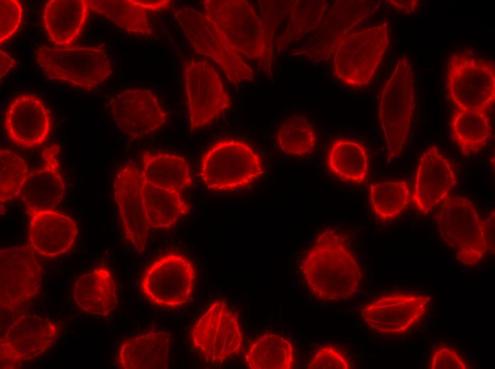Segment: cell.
<instances>
[{
	"instance_id": "60d3db41",
	"label": "cell",
	"mask_w": 495,
	"mask_h": 369,
	"mask_svg": "<svg viewBox=\"0 0 495 369\" xmlns=\"http://www.w3.org/2000/svg\"><path fill=\"white\" fill-rule=\"evenodd\" d=\"M137 3L142 7L147 12L148 11H159L168 8L171 4V1L161 0V1H144L136 0Z\"/></svg>"
},
{
	"instance_id": "d6a6232c",
	"label": "cell",
	"mask_w": 495,
	"mask_h": 369,
	"mask_svg": "<svg viewBox=\"0 0 495 369\" xmlns=\"http://www.w3.org/2000/svg\"><path fill=\"white\" fill-rule=\"evenodd\" d=\"M410 187L405 180H385L369 185V202L376 216L387 221L398 217L408 206Z\"/></svg>"
},
{
	"instance_id": "52a82bcc",
	"label": "cell",
	"mask_w": 495,
	"mask_h": 369,
	"mask_svg": "<svg viewBox=\"0 0 495 369\" xmlns=\"http://www.w3.org/2000/svg\"><path fill=\"white\" fill-rule=\"evenodd\" d=\"M174 16L193 50L215 62L235 85L252 81L253 69L228 44L213 21L191 6H181Z\"/></svg>"
},
{
	"instance_id": "ffe728a7",
	"label": "cell",
	"mask_w": 495,
	"mask_h": 369,
	"mask_svg": "<svg viewBox=\"0 0 495 369\" xmlns=\"http://www.w3.org/2000/svg\"><path fill=\"white\" fill-rule=\"evenodd\" d=\"M52 126L49 109L33 94L14 98L5 114L4 126L11 142L23 148H33L46 141Z\"/></svg>"
},
{
	"instance_id": "f1b7e54d",
	"label": "cell",
	"mask_w": 495,
	"mask_h": 369,
	"mask_svg": "<svg viewBox=\"0 0 495 369\" xmlns=\"http://www.w3.org/2000/svg\"><path fill=\"white\" fill-rule=\"evenodd\" d=\"M450 131L463 155L477 154L487 145L491 136L488 111L456 109L451 116Z\"/></svg>"
},
{
	"instance_id": "4fadbf2b",
	"label": "cell",
	"mask_w": 495,
	"mask_h": 369,
	"mask_svg": "<svg viewBox=\"0 0 495 369\" xmlns=\"http://www.w3.org/2000/svg\"><path fill=\"white\" fill-rule=\"evenodd\" d=\"M380 1L339 0L329 6L320 23L304 45L292 53L316 62L332 57L339 41L358 23L373 15Z\"/></svg>"
},
{
	"instance_id": "7402d4cb",
	"label": "cell",
	"mask_w": 495,
	"mask_h": 369,
	"mask_svg": "<svg viewBox=\"0 0 495 369\" xmlns=\"http://www.w3.org/2000/svg\"><path fill=\"white\" fill-rule=\"evenodd\" d=\"M60 146L53 144L42 153L43 164L29 172L19 197L28 210L54 209L65 193V184L59 167Z\"/></svg>"
},
{
	"instance_id": "44dd1931",
	"label": "cell",
	"mask_w": 495,
	"mask_h": 369,
	"mask_svg": "<svg viewBox=\"0 0 495 369\" xmlns=\"http://www.w3.org/2000/svg\"><path fill=\"white\" fill-rule=\"evenodd\" d=\"M457 184L450 162L435 146L421 155L415 177L412 202L422 214H427L449 197Z\"/></svg>"
},
{
	"instance_id": "3957f363",
	"label": "cell",
	"mask_w": 495,
	"mask_h": 369,
	"mask_svg": "<svg viewBox=\"0 0 495 369\" xmlns=\"http://www.w3.org/2000/svg\"><path fill=\"white\" fill-rule=\"evenodd\" d=\"M35 59L48 79L64 82L86 91L103 84L112 74L106 51L96 46L36 48Z\"/></svg>"
},
{
	"instance_id": "ab89813d",
	"label": "cell",
	"mask_w": 495,
	"mask_h": 369,
	"mask_svg": "<svg viewBox=\"0 0 495 369\" xmlns=\"http://www.w3.org/2000/svg\"><path fill=\"white\" fill-rule=\"evenodd\" d=\"M388 4L394 6L395 9L403 11L405 13H411L415 11L417 7L420 4V1L417 0H389L385 1Z\"/></svg>"
},
{
	"instance_id": "9a60e30c",
	"label": "cell",
	"mask_w": 495,
	"mask_h": 369,
	"mask_svg": "<svg viewBox=\"0 0 495 369\" xmlns=\"http://www.w3.org/2000/svg\"><path fill=\"white\" fill-rule=\"evenodd\" d=\"M43 268L30 245L0 250V307L11 312L35 297Z\"/></svg>"
},
{
	"instance_id": "9c48e42d",
	"label": "cell",
	"mask_w": 495,
	"mask_h": 369,
	"mask_svg": "<svg viewBox=\"0 0 495 369\" xmlns=\"http://www.w3.org/2000/svg\"><path fill=\"white\" fill-rule=\"evenodd\" d=\"M447 94L458 109L488 111L495 102L492 61L466 53L452 55L446 72Z\"/></svg>"
},
{
	"instance_id": "7c38bea8",
	"label": "cell",
	"mask_w": 495,
	"mask_h": 369,
	"mask_svg": "<svg viewBox=\"0 0 495 369\" xmlns=\"http://www.w3.org/2000/svg\"><path fill=\"white\" fill-rule=\"evenodd\" d=\"M193 348L206 362L220 364L237 356L243 334L237 315L223 300H217L196 321L190 331Z\"/></svg>"
},
{
	"instance_id": "e0dca14e",
	"label": "cell",
	"mask_w": 495,
	"mask_h": 369,
	"mask_svg": "<svg viewBox=\"0 0 495 369\" xmlns=\"http://www.w3.org/2000/svg\"><path fill=\"white\" fill-rule=\"evenodd\" d=\"M431 297L417 294L383 295L361 310L363 320L383 335H400L416 326L426 314Z\"/></svg>"
},
{
	"instance_id": "f35d334b",
	"label": "cell",
	"mask_w": 495,
	"mask_h": 369,
	"mask_svg": "<svg viewBox=\"0 0 495 369\" xmlns=\"http://www.w3.org/2000/svg\"><path fill=\"white\" fill-rule=\"evenodd\" d=\"M484 238L486 246V252L494 253V211L491 212L488 217L483 220Z\"/></svg>"
},
{
	"instance_id": "2e32d148",
	"label": "cell",
	"mask_w": 495,
	"mask_h": 369,
	"mask_svg": "<svg viewBox=\"0 0 495 369\" xmlns=\"http://www.w3.org/2000/svg\"><path fill=\"white\" fill-rule=\"evenodd\" d=\"M59 328L48 318L26 314L18 317L0 338L1 368H17L47 351L57 341Z\"/></svg>"
},
{
	"instance_id": "4dcf8cb0",
	"label": "cell",
	"mask_w": 495,
	"mask_h": 369,
	"mask_svg": "<svg viewBox=\"0 0 495 369\" xmlns=\"http://www.w3.org/2000/svg\"><path fill=\"white\" fill-rule=\"evenodd\" d=\"M294 360L290 341L270 333L254 340L245 356L246 365L250 369H291Z\"/></svg>"
},
{
	"instance_id": "8fae6325",
	"label": "cell",
	"mask_w": 495,
	"mask_h": 369,
	"mask_svg": "<svg viewBox=\"0 0 495 369\" xmlns=\"http://www.w3.org/2000/svg\"><path fill=\"white\" fill-rule=\"evenodd\" d=\"M193 263L184 255L167 253L153 261L143 273L140 288L153 304L178 308L191 299L196 280Z\"/></svg>"
},
{
	"instance_id": "5bb4252c",
	"label": "cell",
	"mask_w": 495,
	"mask_h": 369,
	"mask_svg": "<svg viewBox=\"0 0 495 369\" xmlns=\"http://www.w3.org/2000/svg\"><path fill=\"white\" fill-rule=\"evenodd\" d=\"M183 82L191 132L210 126L229 109L230 97L208 61L192 59L186 62Z\"/></svg>"
},
{
	"instance_id": "ba28073f",
	"label": "cell",
	"mask_w": 495,
	"mask_h": 369,
	"mask_svg": "<svg viewBox=\"0 0 495 369\" xmlns=\"http://www.w3.org/2000/svg\"><path fill=\"white\" fill-rule=\"evenodd\" d=\"M435 221L440 237L460 263L472 267L482 260L486 253L483 220L469 199L462 196L447 197Z\"/></svg>"
},
{
	"instance_id": "74e56055",
	"label": "cell",
	"mask_w": 495,
	"mask_h": 369,
	"mask_svg": "<svg viewBox=\"0 0 495 369\" xmlns=\"http://www.w3.org/2000/svg\"><path fill=\"white\" fill-rule=\"evenodd\" d=\"M429 368L467 369L469 367L454 349L447 346H440L432 353Z\"/></svg>"
},
{
	"instance_id": "277c9868",
	"label": "cell",
	"mask_w": 495,
	"mask_h": 369,
	"mask_svg": "<svg viewBox=\"0 0 495 369\" xmlns=\"http://www.w3.org/2000/svg\"><path fill=\"white\" fill-rule=\"evenodd\" d=\"M264 173L260 155L247 143L223 139L211 145L203 154L200 176L206 187L217 192L247 187Z\"/></svg>"
},
{
	"instance_id": "f546056e",
	"label": "cell",
	"mask_w": 495,
	"mask_h": 369,
	"mask_svg": "<svg viewBox=\"0 0 495 369\" xmlns=\"http://www.w3.org/2000/svg\"><path fill=\"white\" fill-rule=\"evenodd\" d=\"M329 170L340 180L361 184L369 171V158L366 147L361 143L340 138L334 141L326 158Z\"/></svg>"
},
{
	"instance_id": "ac0fdd59",
	"label": "cell",
	"mask_w": 495,
	"mask_h": 369,
	"mask_svg": "<svg viewBox=\"0 0 495 369\" xmlns=\"http://www.w3.org/2000/svg\"><path fill=\"white\" fill-rule=\"evenodd\" d=\"M142 181L141 170L128 163L117 171L113 184L124 236L137 253L144 251L150 230L142 203Z\"/></svg>"
},
{
	"instance_id": "603a6c76",
	"label": "cell",
	"mask_w": 495,
	"mask_h": 369,
	"mask_svg": "<svg viewBox=\"0 0 495 369\" xmlns=\"http://www.w3.org/2000/svg\"><path fill=\"white\" fill-rule=\"evenodd\" d=\"M31 247L46 258L68 252L78 236V226L70 217L54 209L28 210Z\"/></svg>"
},
{
	"instance_id": "5b68a950",
	"label": "cell",
	"mask_w": 495,
	"mask_h": 369,
	"mask_svg": "<svg viewBox=\"0 0 495 369\" xmlns=\"http://www.w3.org/2000/svg\"><path fill=\"white\" fill-rule=\"evenodd\" d=\"M415 109L412 67L406 55L400 57L379 98V119L385 141L388 163L403 151L411 128Z\"/></svg>"
},
{
	"instance_id": "8d00e7d4",
	"label": "cell",
	"mask_w": 495,
	"mask_h": 369,
	"mask_svg": "<svg viewBox=\"0 0 495 369\" xmlns=\"http://www.w3.org/2000/svg\"><path fill=\"white\" fill-rule=\"evenodd\" d=\"M348 358L335 347L326 346L319 349L307 366L308 369H349Z\"/></svg>"
},
{
	"instance_id": "8992f818",
	"label": "cell",
	"mask_w": 495,
	"mask_h": 369,
	"mask_svg": "<svg viewBox=\"0 0 495 369\" xmlns=\"http://www.w3.org/2000/svg\"><path fill=\"white\" fill-rule=\"evenodd\" d=\"M389 45L388 21L356 32H349L338 43L332 55L334 75L355 87L368 85Z\"/></svg>"
},
{
	"instance_id": "484cf974",
	"label": "cell",
	"mask_w": 495,
	"mask_h": 369,
	"mask_svg": "<svg viewBox=\"0 0 495 369\" xmlns=\"http://www.w3.org/2000/svg\"><path fill=\"white\" fill-rule=\"evenodd\" d=\"M89 10V0L47 1L43 23L50 41L61 47L71 45L80 35Z\"/></svg>"
},
{
	"instance_id": "d6986e66",
	"label": "cell",
	"mask_w": 495,
	"mask_h": 369,
	"mask_svg": "<svg viewBox=\"0 0 495 369\" xmlns=\"http://www.w3.org/2000/svg\"><path fill=\"white\" fill-rule=\"evenodd\" d=\"M108 106L117 126L134 138L158 130L166 121V113L149 89L124 90L110 99Z\"/></svg>"
},
{
	"instance_id": "b9f144b4",
	"label": "cell",
	"mask_w": 495,
	"mask_h": 369,
	"mask_svg": "<svg viewBox=\"0 0 495 369\" xmlns=\"http://www.w3.org/2000/svg\"><path fill=\"white\" fill-rule=\"evenodd\" d=\"M16 65V61L6 52L0 50V78L2 79Z\"/></svg>"
},
{
	"instance_id": "7a4b0ae2",
	"label": "cell",
	"mask_w": 495,
	"mask_h": 369,
	"mask_svg": "<svg viewBox=\"0 0 495 369\" xmlns=\"http://www.w3.org/2000/svg\"><path fill=\"white\" fill-rule=\"evenodd\" d=\"M203 5L231 48L272 76L273 43L254 7L245 0H206Z\"/></svg>"
},
{
	"instance_id": "30bf717a",
	"label": "cell",
	"mask_w": 495,
	"mask_h": 369,
	"mask_svg": "<svg viewBox=\"0 0 495 369\" xmlns=\"http://www.w3.org/2000/svg\"><path fill=\"white\" fill-rule=\"evenodd\" d=\"M260 17L279 55L312 33L320 23L329 4L324 0L259 1Z\"/></svg>"
},
{
	"instance_id": "d590c367",
	"label": "cell",
	"mask_w": 495,
	"mask_h": 369,
	"mask_svg": "<svg viewBox=\"0 0 495 369\" xmlns=\"http://www.w3.org/2000/svg\"><path fill=\"white\" fill-rule=\"evenodd\" d=\"M23 7L17 0L0 1V43L10 39L19 28Z\"/></svg>"
},
{
	"instance_id": "83f0119b",
	"label": "cell",
	"mask_w": 495,
	"mask_h": 369,
	"mask_svg": "<svg viewBox=\"0 0 495 369\" xmlns=\"http://www.w3.org/2000/svg\"><path fill=\"white\" fill-rule=\"evenodd\" d=\"M142 198L150 228H171L188 214L191 208L179 192L160 188L143 180Z\"/></svg>"
},
{
	"instance_id": "cb8c5ba5",
	"label": "cell",
	"mask_w": 495,
	"mask_h": 369,
	"mask_svg": "<svg viewBox=\"0 0 495 369\" xmlns=\"http://www.w3.org/2000/svg\"><path fill=\"white\" fill-rule=\"evenodd\" d=\"M170 333L151 329L125 340L117 353L121 369H166L171 346Z\"/></svg>"
},
{
	"instance_id": "6da1fadb",
	"label": "cell",
	"mask_w": 495,
	"mask_h": 369,
	"mask_svg": "<svg viewBox=\"0 0 495 369\" xmlns=\"http://www.w3.org/2000/svg\"><path fill=\"white\" fill-rule=\"evenodd\" d=\"M301 270L309 290L324 301H339L353 295L362 272L341 234L331 228L321 231L306 253Z\"/></svg>"
},
{
	"instance_id": "4316f807",
	"label": "cell",
	"mask_w": 495,
	"mask_h": 369,
	"mask_svg": "<svg viewBox=\"0 0 495 369\" xmlns=\"http://www.w3.org/2000/svg\"><path fill=\"white\" fill-rule=\"evenodd\" d=\"M142 180L160 188L181 192L193 185L188 162L172 153L142 154Z\"/></svg>"
},
{
	"instance_id": "e575fe53",
	"label": "cell",
	"mask_w": 495,
	"mask_h": 369,
	"mask_svg": "<svg viewBox=\"0 0 495 369\" xmlns=\"http://www.w3.org/2000/svg\"><path fill=\"white\" fill-rule=\"evenodd\" d=\"M25 160L11 150H0V204L1 206L19 197L28 175Z\"/></svg>"
},
{
	"instance_id": "836d02e7",
	"label": "cell",
	"mask_w": 495,
	"mask_h": 369,
	"mask_svg": "<svg viewBox=\"0 0 495 369\" xmlns=\"http://www.w3.org/2000/svg\"><path fill=\"white\" fill-rule=\"evenodd\" d=\"M276 141L283 153L302 157L314 152L317 135L314 125L304 116L297 114L280 125Z\"/></svg>"
},
{
	"instance_id": "1f68e13d",
	"label": "cell",
	"mask_w": 495,
	"mask_h": 369,
	"mask_svg": "<svg viewBox=\"0 0 495 369\" xmlns=\"http://www.w3.org/2000/svg\"><path fill=\"white\" fill-rule=\"evenodd\" d=\"M90 10L103 16L129 33L152 35L147 12L136 0H89Z\"/></svg>"
},
{
	"instance_id": "d4e9b609",
	"label": "cell",
	"mask_w": 495,
	"mask_h": 369,
	"mask_svg": "<svg viewBox=\"0 0 495 369\" xmlns=\"http://www.w3.org/2000/svg\"><path fill=\"white\" fill-rule=\"evenodd\" d=\"M117 285L109 268L100 266L80 275L73 294L82 311L98 316H109L118 304Z\"/></svg>"
}]
</instances>
